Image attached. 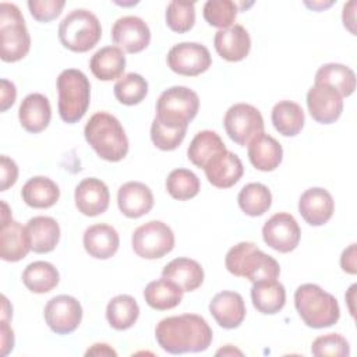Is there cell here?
<instances>
[{
	"label": "cell",
	"mask_w": 357,
	"mask_h": 357,
	"mask_svg": "<svg viewBox=\"0 0 357 357\" xmlns=\"http://www.w3.org/2000/svg\"><path fill=\"white\" fill-rule=\"evenodd\" d=\"M158 344L170 354L205 351L212 343L209 324L197 314H181L159 321L155 328Z\"/></svg>",
	"instance_id": "1"
},
{
	"label": "cell",
	"mask_w": 357,
	"mask_h": 357,
	"mask_svg": "<svg viewBox=\"0 0 357 357\" xmlns=\"http://www.w3.org/2000/svg\"><path fill=\"white\" fill-rule=\"evenodd\" d=\"M84 135L96 155L107 162H120L128 153V138L121 123L110 113L98 112L85 124Z\"/></svg>",
	"instance_id": "2"
},
{
	"label": "cell",
	"mask_w": 357,
	"mask_h": 357,
	"mask_svg": "<svg viewBox=\"0 0 357 357\" xmlns=\"http://www.w3.org/2000/svg\"><path fill=\"white\" fill-rule=\"evenodd\" d=\"M225 265L231 275L245 278L251 283L276 280L280 275L278 261L251 241H241L233 245L226 254Z\"/></svg>",
	"instance_id": "3"
},
{
	"label": "cell",
	"mask_w": 357,
	"mask_h": 357,
	"mask_svg": "<svg viewBox=\"0 0 357 357\" xmlns=\"http://www.w3.org/2000/svg\"><path fill=\"white\" fill-rule=\"evenodd\" d=\"M294 307L303 322L314 329L329 328L340 318L336 297L315 283H304L297 287Z\"/></svg>",
	"instance_id": "4"
},
{
	"label": "cell",
	"mask_w": 357,
	"mask_h": 357,
	"mask_svg": "<svg viewBox=\"0 0 357 357\" xmlns=\"http://www.w3.org/2000/svg\"><path fill=\"white\" fill-rule=\"evenodd\" d=\"M59 114L64 123H78L86 113L91 102V84L86 75L77 68L63 70L57 77Z\"/></svg>",
	"instance_id": "5"
},
{
	"label": "cell",
	"mask_w": 357,
	"mask_h": 357,
	"mask_svg": "<svg viewBox=\"0 0 357 357\" xmlns=\"http://www.w3.org/2000/svg\"><path fill=\"white\" fill-rule=\"evenodd\" d=\"M102 38V26L98 17L85 8L70 11L59 25V40L75 53L93 49Z\"/></svg>",
	"instance_id": "6"
},
{
	"label": "cell",
	"mask_w": 357,
	"mask_h": 357,
	"mask_svg": "<svg viewBox=\"0 0 357 357\" xmlns=\"http://www.w3.org/2000/svg\"><path fill=\"white\" fill-rule=\"evenodd\" d=\"M199 109L197 92L187 86H170L156 100L155 119L169 128H187Z\"/></svg>",
	"instance_id": "7"
},
{
	"label": "cell",
	"mask_w": 357,
	"mask_h": 357,
	"mask_svg": "<svg viewBox=\"0 0 357 357\" xmlns=\"http://www.w3.org/2000/svg\"><path fill=\"white\" fill-rule=\"evenodd\" d=\"M31 49V36L21 10L13 3H0V56L6 63L24 59Z\"/></svg>",
	"instance_id": "8"
},
{
	"label": "cell",
	"mask_w": 357,
	"mask_h": 357,
	"mask_svg": "<svg viewBox=\"0 0 357 357\" xmlns=\"http://www.w3.org/2000/svg\"><path fill=\"white\" fill-rule=\"evenodd\" d=\"M131 245L138 257L158 259L174 248V233L166 223L149 220L134 230Z\"/></svg>",
	"instance_id": "9"
},
{
	"label": "cell",
	"mask_w": 357,
	"mask_h": 357,
	"mask_svg": "<svg viewBox=\"0 0 357 357\" xmlns=\"http://www.w3.org/2000/svg\"><path fill=\"white\" fill-rule=\"evenodd\" d=\"M223 126L229 138L240 146L248 145L265 127L261 112L248 103L230 106L223 117Z\"/></svg>",
	"instance_id": "10"
},
{
	"label": "cell",
	"mask_w": 357,
	"mask_h": 357,
	"mask_svg": "<svg viewBox=\"0 0 357 357\" xmlns=\"http://www.w3.org/2000/svg\"><path fill=\"white\" fill-rule=\"evenodd\" d=\"M211 64L212 57L208 47L197 42L177 43L167 53V66L178 75L197 77L205 73Z\"/></svg>",
	"instance_id": "11"
},
{
	"label": "cell",
	"mask_w": 357,
	"mask_h": 357,
	"mask_svg": "<svg viewBox=\"0 0 357 357\" xmlns=\"http://www.w3.org/2000/svg\"><path fill=\"white\" fill-rule=\"evenodd\" d=\"M47 326L57 335L73 333L82 321V307L79 301L67 294H60L47 301L43 310Z\"/></svg>",
	"instance_id": "12"
},
{
	"label": "cell",
	"mask_w": 357,
	"mask_h": 357,
	"mask_svg": "<svg viewBox=\"0 0 357 357\" xmlns=\"http://www.w3.org/2000/svg\"><path fill=\"white\" fill-rule=\"evenodd\" d=\"M301 230L293 215L278 212L271 216L262 227V238L268 247L282 254L297 248Z\"/></svg>",
	"instance_id": "13"
},
{
	"label": "cell",
	"mask_w": 357,
	"mask_h": 357,
	"mask_svg": "<svg viewBox=\"0 0 357 357\" xmlns=\"http://www.w3.org/2000/svg\"><path fill=\"white\" fill-rule=\"evenodd\" d=\"M310 116L321 124L335 123L343 112V98L329 85L314 84L307 92Z\"/></svg>",
	"instance_id": "14"
},
{
	"label": "cell",
	"mask_w": 357,
	"mask_h": 357,
	"mask_svg": "<svg viewBox=\"0 0 357 357\" xmlns=\"http://www.w3.org/2000/svg\"><path fill=\"white\" fill-rule=\"evenodd\" d=\"M112 39L123 52L134 54L148 47L151 42V29L142 18L126 15L113 24Z\"/></svg>",
	"instance_id": "15"
},
{
	"label": "cell",
	"mask_w": 357,
	"mask_h": 357,
	"mask_svg": "<svg viewBox=\"0 0 357 357\" xmlns=\"http://www.w3.org/2000/svg\"><path fill=\"white\" fill-rule=\"evenodd\" d=\"M74 199L78 212L85 216H98L109 208L110 192L102 180L86 177L75 187Z\"/></svg>",
	"instance_id": "16"
},
{
	"label": "cell",
	"mask_w": 357,
	"mask_h": 357,
	"mask_svg": "<svg viewBox=\"0 0 357 357\" xmlns=\"http://www.w3.org/2000/svg\"><path fill=\"white\" fill-rule=\"evenodd\" d=\"M209 312L219 326L223 329H234L243 324L247 310L240 293L223 290L211 300Z\"/></svg>",
	"instance_id": "17"
},
{
	"label": "cell",
	"mask_w": 357,
	"mask_h": 357,
	"mask_svg": "<svg viewBox=\"0 0 357 357\" xmlns=\"http://www.w3.org/2000/svg\"><path fill=\"white\" fill-rule=\"evenodd\" d=\"M333 211L335 201L331 192L321 187H311L305 190L298 199V212L311 226H322L328 223Z\"/></svg>",
	"instance_id": "18"
},
{
	"label": "cell",
	"mask_w": 357,
	"mask_h": 357,
	"mask_svg": "<svg viewBox=\"0 0 357 357\" xmlns=\"http://www.w3.org/2000/svg\"><path fill=\"white\" fill-rule=\"evenodd\" d=\"M208 181L216 188H230L243 176L244 166L240 158L230 151H223L216 155L204 167Z\"/></svg>",
	"instance_id": "19"
},
{
	"label": "cell",
	"mask_w": 357,
	"mask_h": 357,
	"mask_svg": "<svg viewBox=\"0 0 357 357\" xmlns=\"http://www.w3.org/2000/svg\"><path fill=\"white\" fill-rule=\"evenodd\" d=\"M216 53L226 61H241L244 60L251 49V38L248 31L234 24L226 29H219L213 39Z\"/></svg>",
	"instance_id": "20"
},
{
	"label": "cell",
	"mask_w": 357,
	"mask_h": 357,
	"mask_svg": "<svg viewBox=\"0 0 357 357\" xmlns=\"http://www.w3.org/2000/svg\"><path fill=\"white\" fill-rule=\"evenodd\" d=\"M117 205L124 216L137 219L151 212L153 194L144 183L127 181L117 191Z\"/></svg>",
	"instance_id": "21"
},
{
	"label": "cell",
	"mask_w": 357,
	"mask_h": 357,
	"mask_svg": "<svg viewBox=\"0 0 357 357\" xmlns=\"http://www.w3.org/2000/svg\"><path fill=\"white\" fill-rule=\"evenodd\" d=\"M31 250V238L20 222L10 219L1 223L0 229V257L7 262H18L24 259Z\"/></svg>",
	"instance_id": "22"
},
{
	"label": "cell",
	"mask_w": 357,
	"mask_h": 357,
	"mask_svg": "<svg viewBox=\"0 0 357 357\" xmlns=\"http://www.w3.org/2000/svg\"><path fill=\"white\" fill-rule=\"evenodd\" d=\"M82 244L89 257L96 259H109L117 252L120 237L113 226L96 223L84 231Z\"/></svg>",
	"instance_id": "23"
},
{
	"label": "cell",
	"mask_w": 357,
	"mask_h": 357,
	"mask_svg": "<svg viewBox=\"0 0 357 357\" xmlns=\"http://www.w3.org/2000/svg\"><path fill=\"white\" fill-rule=\"evenodd\" d=\"M21 127L28 132H40L47 128L52 119V107L49 99L42 93L26 95L18 109Z\"/></svg>",
	"instance_id": "24"
},
{
	"label": "cell",
	"mask_w": 357,
	"mask_h": 357,
	"mask_svg": "<svg viewBox=\"0 0 357 357\" xmlns=\"http://www.w3.org/2000/svg\"><path fill=\"white\" fill-rule=\"evenodd\" d=\"M247 146L251 165L261 172H273L282 163L283 148L272 135L266 132L258 134Z\"/></svg>",
	"instance_id": "25"
},
{
	"label": "cell",
	"mask_w": 357,
	"mask_h": 357,
	"mask_svg": "<svg viewBox=\"0 0 357 357\" xmlns=\"http://www.w3.org/2000/svg\"><path fill=\"white\" fill-rule=\"evenodd\" d=\"M204 268L191 258L180 257L165 265L162 278L176 283L183 291H194L204 283Z\"/></svg>",
	"instance_id": "26"
},
{
	"label": "cell",
	"mask_w": 357,
	"mask_h": 357,
	"mask_svg": "<svg viewBox=\"0 0 357 357\" xmlns=\"http://www.w3.org/2000/svg\"><path fill=\"white\" fill-rule=\"evenodd\" d=\"M92 74L100 81L120 79L126 70L124 52L117 46H105L93 53L89 61Z\"/></svg>",
	"instance_id": "27"
},
{
	"label": "cell",
	"mask_w": 357,
	"mask_h": 357,
	"mask_svg": "<svg viewBox=\"0 0 357 357\" xmlns=\"http://www.w3.org/2000/svg\"><path fill=\"white\" fill-rule=\"evenodd\" d=\"M26 230L31 238V250L36 254H47L59 244L60 226L50 216H35L29 219Z\"/></svg>",
	"instance_id": "28"
},
{
	"label": "cell",
	"mask_w": 357,
	"mask_h": 357,
	"mask_svg": "<svg viewBox=\"0 0 357 357\" xmlns=\"http://www.w3.org/2000/svg\"><path fill=\"white\" fill-rule=\"evenodd\" d=\"M251 300L258 312L265 315L276 314L286 304L284 286L278 280L255 282L251 287Z\"/></svg>",
	"instance_id": "29"
},
{
	"label": "cell",
	"mask_w": 357,
	"mask_h": 357,
	"mask_svg": "<svg viewBox=\"0 0 357 357\" xmlns=\"http://www.w3.org/2000/svg\"><path fill=\"white\" fill-rule=\"evenodd\" d=\"M21 197L28 206L35 209H46L59 201L60 190L52 178L35 176L24 184Z\"/></svg>",
	"instance_id": "30"
},
{
	"label": "cell",
	"mask_w": 357,
	"mask_h": 357,
	"mask_svg": "<svg viewBox=\"0 0 357 357\" xmlns=\"http://www.w3.org/2000/svg\"><path fill=\"white\" fill-rule=\"evenodd\" d=\"M223 151H226V145L220 135L212 130H204L199 131L190 142L187 158L194 166L204 169L211 159Z\"/></svg>",
	"instance_id": "31"
},
{
	"label": "cell",
	"mask_w": 357,
	"mask_h": 357,
	"mask_svg": "<svg viewBox=\"0 0 357 357\" xmlns=\"http://www.w3.org/2000/svg\"><path fill=\"white\" fill-rule=\"evenodd\" d=\"M60 280L59 271L56 266L46 261H35L26 265L22 272L24 286L36 294L52 291Z\"/></svg>",
	"instance_id": "32"
},
{
	"label": "cell",
	"mask_w": 357,
	"mask_h": 357,
	"mask_svg": "<svg viewBox=\"0 0 357 357\" xmlns=\"http://www.w3.org/2000/svg\"><path fill=\"white\" fill-rule=\"evenodd\" d=\"M183 290L165 278L149 282L144 290L146 304L158 311H166L177 307L183 300Z\"/></svg>",
	"instance_id": "33"
},
{
	"label": "cell",
	"mask_w": 357,
	"mask_h": 357,
	"mask_svg": "<svg viewBox=\"0 0 357 357\" xmlns=\"http://www.w3.org/2000/svg\"><path fill=\"white\" fill-rule=\"evenodd\" d=\"M304 121L303 107L293 100H280L272 109L273 127L284 137H296L303 130Z\"/></svg>",
	"instance_id": "34"
},
{
	"label": "cell",
	"mask_w": 357,
	"mask_h": 357,
	"mask_svg": "<svg viewBox=\"0 0 357 357\" xmlns=\"http://www.w3.org/2000/svg\"><path fill=\"white\" fill-rule=\"evenodd\" d=\"M139 317V305L132 296L119 294L106 307V319L116 331H126L134 326Z\"/></svg>",
	"instance_id": "35"
},
{
	"label": "cell",
	"mask_w": 357,
	"mask_h": 357,
	"mask_svg": "<svg viewBox=\"0 0 357 357\" xmlns=\"http://www.w3.org/2000/svg\"><path fill=\"white\" fill-rule=\"evenodd\" d=\"M315 84H325L336 89L340 96H350L356 89L354 71L340 63H328L315 73Z\"/></svg>",
	"instance_id": "36"
},
{
	"label": "cell",
	"mask_w": 357,
	"mask_h": 357,
	"mask_svg": "<svg viewBox=\"0 0 357 357\" xmlns=\"http://www.w3.org/2000/svg\"><path fill=\"white\" fill-rule=\"evenodd\" d=\"M237 202L245 215L257 218L269 211L272 205V194L262 183H248L240 190Z\"/></svg>",
	"instance_id": "37"
},
{
	"label": "cell",
	"mask_w": 357,
	"mask_h": 357,
	"mask_svg": "<svg viewBox=\"0 0 357 357\" xmlns=\"http://www.w3.org/2000/svg\"><path fill=\"white\" fill-rule=\"evenodd\" d=\"M201 183L198 176L188 169H174L166 178V191L178 201H187L198 195Z\"/></svg>",
	"instance_id": "38"
},
{
	"label": "cell",
	"mask_w": 357,
	"mask_h": 357,
	"mask_svg": "<svg viewBox=\"0 0 357 357\" xmlns=\"http://www.w3.org/2000/svg\"><path fill=\"white\" fill-rule=\"evenodd\" d=\"M113 92L121 105L134 106L145 99L148 93V82L142 75L128 73L114 84Z\"/></svg>",
	"instance_id": "39"
},
{
	"label": "cell",
	"mask_w": 357,
	"mask_h": 357,
	"mask_svg": "<svg viewBox=\"0 0 357 357\" xmlns=\"http://www.w3.org/2000/svg\"><path fill=\"white\" fill-rule=\"evenodd\" d=\"M166 25L177 33L188 32L195 24V3L173 0L166 7Z\"/></svg>",
	"instance_id": "40"
},
{
	"label": "cell",
	"mask_w": 357,
	"mask_h": 357,
	"mask_svg": "<svg viewBox=\"0 0 357 357\" xmlns=\"http://www.w3.org/2000/svg\"><path fill=\"white\" fill-rule=\"evenodd\" d=\"M237 11V4L231 0H208L204 6V18L211 26L226 29L234 25Z\"/></svg>",
	"instance_id": "41"
},
{
	"label": "cell",
	"mask_w": 357,
	"mask_h": 357,
	"mask_svg": "<svg viewBox=\"0 0 357 357\" xmlns=\"http://www.w3.org/2000/svg\"><path fill=\"white\" fill-rule=\"evenodd\" d=\"M311 353L317 357L333 356V357H349L350 344L340 333H328L318 336L311 344Z\"/></svg>",
	"instance_id": "42"
},
{
	"label": "cell",
	"mask_w": 357,
	"mask_h": 357,
	"mask_svg": "<svg viewBox=\"0 0 357 357\" xmlns=\"http://www.w3.org/2000/svg\"><path fill=\"white\" fill-rule=\"evenodd\" d=\"M187 128H169L153 119L151 124V139L160 151H174L185 138Z\"/></svg>",
	"instance_id": "43"
},
{
	"label": "cell",
	"mask_w": 357,
	"mask_h": 357,
	"mask_svg": "<svg viewBox=\"0 0 357 357\" xmlns=\"http://www.w3.org/2000/svg\"><path fill=\"white\" fill-rule=\"evenodd\" d=\"M66 6L64 0H29L28 8L33 20L49 22L57 18Z\"/></svg>",
	"instance_id": "44"
},
{
	"label": "cell",
	"mask_w": 357,
	"mask_h": 357,
	"mask_svg": "<svg viewBox=\"0 0 357 357\" xmlns=\"http://www.w3.org/2000/svg\"><path fill=\"white\" fill-rule=\"evenodd\" d=\"M0 172H1V178H0V191H6L10 187H13L18 178V166L17 163L6 156H0Z\"/></svg>",
	"instance_id": "45"
},
{
	"label": "cell",
	"mask_w": 357,
	"mask_h": 357,
	"mask_svg": "<svg viewBox=\"0 0 357 357\" xmlns=\"http://www.w3.org/2000/svg\"><path fill=\"white\" fill-rule=\"evenodd\" d=\"M0 85H1L0 86V110L6 112L15 102L17 88H15V85L11 81H8L6 78H3L0 81Z\"/></svg>",
	"instance_id": "46"
},
{
	"label": "cell",
	"mask_w": 357,
	"mask_h": 357,
	"mask_svg": "<svg viewBox=\"0 0 357 357\" xmlns=\"http://www.w3.org/2000/svg\"><path fill=\"white\" fill-rule=\"evenodd\" d=\"M356 243L350 244L340 257V266L343 269V272L350 273V275H356L357 273V257H356Z\"/></svg>",
	"instance_id": "47"
},
{
	"label": "cell",
	"mask_w": 357,
	"mask_h": 357,
	"mask_svg": "<svg viewBox=\"0 0 357 357\" xmlns=\"http://www.w3.org/2000/svg\"><path fill=\"white\" fill-rule=\"evenodd\" d=\"M0 335H1V356H7L14 349V331L8 325V321L1 319L0 324Z\"/></svg>",
	"instance_id": "48"
},
{
	"label": "cell",
	"mask_w": 357,
	"mask_h": 357,
	"mask_svg": "<svg viewBox=\"0 0 357 357\" xmlns=\"http://www.w3.org/2000/svg\"><path fill=\"white\" fill-rule=\"evenodd\" d=\"M354 7H356V1H349L343 6V14H342V20H343V25L344 28H347L353 35H356V29H354V22H356V18H354Z\"/></svg>",
	"instance_id": "49"
},
{
	"label": "cell",
	"mask_w": 357,
	"mask_h": 357,
	"mask_svg": "<svg viewBox=\"0 0 357 357\" xmlns=\"http://www.w3.org/2000/svg\"><path fill=\"white\" fill-rule=\"evenodd\" d=\"M85 356H117V353L106 343H95L85 351Z\"/></svg>",
	"instance_id": "50"
},
{
	"label": "cell",
	"mask_w": 357,
	"mask_h": 357,
	"mask_svg": "<svg viewBox=\"0 0 357 357\" xmlns=\"http://www.w3.org/2000/svg\"><path fill=\"white\" fill-rule=\"evenodd\" d=\"M1 300H3V305H1V319L10 321L11 315H13V307L10 305V303H8V300L6 298V296H1Z\"/></svg>",
	"instance_id": "51"
},
{
	"label": "cell",
	"mask_w": 357,
	"mask_h": 357,
	"mask_svg": "<svg viewBox=\"0 0 357 357\" xmlns=\"http://www.w3.org/2000/svg\"><path fill=\"white\" fill-rule=\"evenodd\" d=\"M304 4H305L307 7L315 10V11H322V10L328 8V7H331V6L333 4V1H326V3H325V1H312V3L304 1Z\"/></svg>",
	"instance_id": "52"
},
{
	"label": "cell",
	"mask_w": 357,
	"mask_h": 357,
	"mask_svg": "<svg viewBox=\"0 0 357 357\" xmlns=\"http://www.w3.org/2000/svg\"><path fill=\"white\" fill-rule=\"evenodd\" d=\"M220 354H223V356H227V354H238V356H241L243 353L240 350H237V349H233L231 344H227L226 349H220L219 351H216V356H220Z\"/></svg>",
	"instance_id": "53"
},
{
	"label": "cell",
	"mask_w": 357,
	"mask_h": 357,
	"mask_svg": "<svg viewBox=\"0 0 357 357\" xmlns=\"http://www.w3.org/2000/svg\"><path fill=\"white\" fill-rule=\"evenodd\" d=\"M350 290V296L351 297H349V294L346 296V298L349 300L347 303H349V310H350V314H351V317H354V307H353V300H354V290H356V284H351V287L349 289Z\"/></svg>",
	"instance_id": "54"
}]
</instances>
